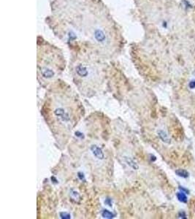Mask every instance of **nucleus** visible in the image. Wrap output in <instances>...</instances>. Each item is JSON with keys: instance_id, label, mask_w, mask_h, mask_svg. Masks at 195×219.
<instances>
[{"instance_id": "nucleus-6", "label": "nucleus", "mask_w": 195, "mask_h": 219, "mask_svg": "<svg viewBox=\"0 0 195 219\" xmlns=\"http://www.w3.org/2000/svg\"><path fill=\"white\" fill-rule=\"evenodd\" d=\"M158 133H159V136L160 139L162 140L163 142H169V138H168V137L167 135V134L164 131L160 130V131H159Z\"/></svg>"}, {"instance_id": "nucleus-2", "label": "nucleus", "mask_w": 195, "mask_h": 219, "mask_svg": "<svg viewBox=\"0 0 195 219\" xmlns=\"http://www.w3.org/2000/svg\"><path fill=\"white\" fill-rule=\"evenodd\" d=\"M75 72L76 76L81 79H91L94 78V74H96V69L92 64H87L86 62L78 63L75 67Z\"/></svg>"}, {"instance_id": "nucleus-4", "label": "nucleus", "mask_w": 195, "mask_h": 219, "mask_svg": "<svg viewBox=\"0 0 195 219\" xmlns=\"http://www.w3.org/2000/svg\"><path fill=\"white\" fill-rule=\"evenodd\" d=\"M124 162L126 163V164L129 165L130 167H132L133 170H137L139 168L137 164L134 162V160L132 157L128 156H125L124 157Z\"/></svg>"}, {"instance_id": "nucleus-12", "label": "nucleus", "mask_w": 195, "mask_h": 219, "mask_svg": "<svg viewBox=\"0 0 195 219\" xmlns=\"http://www.w3.org/2000/svg\"><path fill=\"white\" fill-rule=\"evenodd\" d=\"M179 215L181 217V218H186L185 216H186V215H185V213L184 212H181V213H180V214H179Z\"/></svg>"}, {"instance_id": "nucleus-1", "label": "nucleus", "mask_w": 195, "mask_h": 219, "mask_svg": "<svg viewBox=\"0 0 195 219\" xmlns=\"http://www.w3.org/2000/svg\"><path fill=\"white\" fill-rule=\"evenodd\" d=\"M53 115L54 119L59 123L61 126L64 127L70 126L72 123V117L69 109L63 105H57L53 110Z\"/></svg>"}, {"instance_id": "nucleus-10", "label": "nucleus", "mask_w": 195, "mask_h": 219, "mask_svg": "<svg viewBox=\"0 0 195 219\" xmlns=\"http://www.w3.org/2000/svg\"><path fill=\"white\" fill-rule=\"evenodd\" d=\"M189 86L190 87V88H195V80H192L189 83Z\"/></svg>"}, {"instance_id": "nucleus-7", "label": "nucleus", "mask_w": 195, "mask_h": 219, "mask_svg": "<svg viewBox=\"0 0 195 219\" xmlns=\"http://www.w3.org/2000/svg\"><path fill=\"white\" fill-rule=\"evenodd\" d=\"M175 172L178 176L182 177V178H186L189 177V172L186 170H177Z\"/></svg>"}, {"instance_id": "nucleus-3", "label": "nucleus", "mask_w": 195, "mask_h": 219, "mask_svg": "<svg viewBox=\"0 0 195 219\" xmlns=\"http://www.w3.org/2000/svg\"><path fill=\"white\" fill-rule=\"evenodd\" d=\"M91 150L94 155L98 159H103L105 158V154L103 153L102 150L99 147H98L97 145H93L91 146Z\"/></svg>"}, {"instance_id": "nucleus-13", "label": "nucleus", "mask_w": 195, "mask_h": 219, "mask_svg": "<svg viewBox=\"0 0 195 219\" xmlns=\"http://www.w3.org/2000/svg\"><path fill=\"white\" fill-rule=\"evenodd\" d=\"M105 203H107L108 204V205H111V200L110 199H107L105 201Z\"/></svg>"}, {"instance_id": "nucleus-5", "label": "nucleus", "mask_w": 195, "mask_h": 219, "mask_svg": "<svg viewBox=\"0 0 195 219\" xmlns=\"http://www.w3.org/2000/svg\"><path fill=\"white\" fill-rule=\"evenodd\" d=\"M177 198L179 201H181V202H184L186 203L187 201V197L186 196V194L184 193V192H178L177 193Z\"/></svg>"}, {"instance_id": "nucleus-8", "label": "nucleus", "mask_w": 195, "mask_h": 219, "mask_svg": "<svg viewBox=\"0 0 195 219\" xmlns=\"http://www.w3.org/2000/svg\"><path fill=\"white\" fill-rule=\"evenodd\" d=\"M102 215L104 218H111L114 217V215L107 210H104L102 213Z\"/></svg>"}, {"instance_id": "nucleus-9", "label": "nucleus", "mask_w": 195, "mask_h": 219, "mask_svg": "<svg viewBox=\"0 0 195 219\" xmlns=\"http://www.w3.org/2000/svg\"><path fill=\"white\" fill-rule=\"evenodd\" d=\"M60 215L62 218H70V215L66 213H61Z\"/></svg>"}, {"instance_id": "nucleus-11", "label": "nucleus", "mask_w": 195, "mask_h": 219, "mask_svg": "<svg viewBox=\"0 0 195 219\" xmlns=\"http://www.w3.org/2000/svg\"><path fill=\"white\" fill-rule=\"evenodd\" d=\"M180 189H181V190L183 191V192H184V193H189V192L187 189H186V188H184L180 187Z\"/></svg>"}]
</instances>
